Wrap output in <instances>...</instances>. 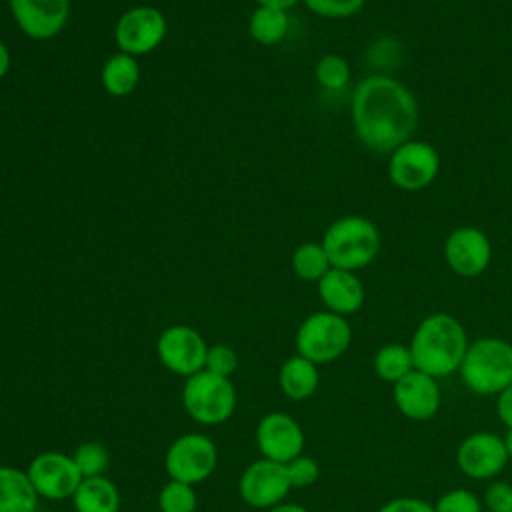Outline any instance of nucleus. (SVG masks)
Returning <instances> with one entry per match:
<instances>
[{
	"label": "nucleus",
	"instance_id": "f257e3e1",
	"mask_svg": "<svg viewBox=\"0 0 512 512\" xmlns=\"http://www.w3.org/2000/svg\"><path fill=\"white\" fill-rule=\"evenodd\" d=\"M352 128L358 142L376 154H390L402 142L414 138L420 108L414 92L392 74L362 78L350 102Z\"/></svg>",
	"mask_w": 512,
	"mask_h": 512
},
{
	"label": "nucleus",
	"instance_id": "f03ea898",
	"mask_svg": "<svg viewBox=\"0 0 512 512\" xmlns=\"http://www.w3.org/2000/svg\"><path fill=\"white\" fill-rule=\"evenodd\" d=\"M468 344V332L456 316L432 312L418 322L408 348L416 370L444 378L460 370Z\"/></svg>",
	"mask_w": 512,
	"mask_h": 512
},
{
	"label": "nucleus",
	"instance_id": "7ed1b4c3",
	"mask_svg": "<svg viewBox=\"0 0 512 512\" xmlns=\"http://www.w3.org/2000/svg\"><path fill=\"white\" fill-rule=\"evenodd\" d=\"M322 246L332 268L358 272L376 260L382 248V236L370 218L362 214H346L326 228Z\"/></svg>",
	"mask_w": 512,
	"mask_h": 512
},
{
	"label": "nucleus",
	"instance_id": "20e7f679",
	"mask_svg": "<svg viewBox=\"0 0 512 512\" xmlns=\"http://www.w3.org/2000/svg\"><path fill=\"white\" fill-rule=\"evenodd\" d=\"M458 374L472 394L498 396L512 382V342L500 336L472 340Z\"/></svg>",
	"mask_w": 512,
	"mask_h": 512
},
{
	"label": "nucleus",
	"instance_id": "39448f33",
	"mask_svg": "<svg viewBox=\"0 0 512 512\" xmlns=\"http://www.w3.org/2000/svg\"><path fill=\"white\" fill-rule=\"evenodd\" d=\"M296 354L314 364H328L338 360L352 344V326L346 316L330 310H320L306 316L294 336Z\"/></svg>",
	"mask_w": 512,
	"mask_h": 512
},
{
	"label": "nucleus",
	"instance_id": "423d86ee",
	"mask_svg": "<svg viewBox=\"0 0 512 512\" xmlns=\"http://www.w3.org/2000/svg\"><path fill=\"white\" fill-rule=\"evenodd\" d=\"M182 406L186 414L204 426L226 422L236 410V390L230 378L200 370L186 378L182 388Z\"/></svg>",
	"mask_w": 512,
	"mask_h": 512
},
{
	"label": "nucleus",
	"instance_id": "0eeeda50",
	"mask_svg": "<svg viewBox=\"0 0 512 512\" xmlns=\"http://www.w3.org/2000/svg\"><path fill=\"white\" fill-rule=\"evenodd\" d=\"M440 166L442 160L434 144L410 138L388 154L386 172L396 190L420 192L436 182Z\"/></svg>",
	"mask_w": 512,
	"mask_h": 512
},
{
	"label": "nucleus",
	"instance_id": "6e6552de",
	"mask_svg": "<svg viewBox=\"0 0 512 512\" xmlns=\"http://www.w3.org/2000/svg\"><path fill=\"white\" fill-rule=\"evenodd\" d=\"M218 464L216 444L198 432L176 438L166 450L164 466L170 480L184 484H198L212 476Z\"/></svg>",
	"mask_w": 512,
	"mask_h": 512
},
{
	"label": "nucleus",
	"instance_id": "1a4fd4ad",
	"mask_svg": "<svg viewBox=\"0 0 512 512\" xmlns=\"http://www.w3.org/2000/svg\"><path fill=\"white\" fill-rule=\"evenodd\" d=\"M442 256L456 276L476 278L484 274L492 262V242L486 232L476 226H458L448 232Z\"/></svg>",
	"mask_w": 512,
	"mask_h": 512
},
{
	"label": "nucleus",
	"instance_id": "9d476101",
	"mask_svg": "<svg viewBox=\"0 0 512 512\" xmlns=\"http://www.w3.org/2000/svg\"><path fill=\"white\" fill-rule=\"evenodd\" d=\"M508 462L502 436L490 430L468 434L456 448V466L470 480H494Z\"/></svg>",
	"mask_w": 512,
	"mask_h": 512
},
{
	"label": "nucleus",
	"instance_id": "9b49d317",
	"mask_svg": "<svg viewBox=\"0 0 512 512\" xmlns=\"http://www.w3.org/2000/svg\"><path fill=\"white\" fill-rule=\"evenodd\" d=\"M166 18L158 8L134 6L126 10L114 28V40L120 52L142 56L158 48L166 36Z\"/></svg>",
	"mask_w": 512,
	"mask_h": 512
},
{
	"label": "nucleus",
	"instance_id": "f8f14e48",
	"mask_svg": "<svg viewBox=\"0 0 512 512\" xmlns=\"http://www.w3.org/2000/svg\"><path fill=\"white\" fill-rule=\"evenodd\" d=\"M206 352L208 344L204 342L200 332L184 324L166 328L156 342V354L162 366L184 378H190L196 372L204 370Z\"/></svg>",
	"mask_w": 512,
	"mask_h": 512
},
{
	"label": "nucleus",
	"instance_id": "ddd939ff",
	"mask_svg": "<svg viewBox=\"0 0 512 512\" xmlns=\"http://www.w3.org/2000/svg\"><path fill=\"white\" fill-rule=\"evenodd\" d=\"M36 492L46 500L72 498L84 480L74 458L62 452H40L26 468Z\"/></svg>",
	"mask_w": 512,
	"mask_h": 512
},
{
	"label": "nucleus",
	"instance_id": "4468645a",
	"mask_svg": "<svg viewBox=\"0 0 512 512\" xmlns=\"http://www.w3.org/2000/svg\"><path fill=\"white\" fill-rule=\"evenodd\" d=\"M292 490L286 464L260 458L252 462L238 480L240 498L254 508H272Z\"/></svg>",
	"mask_w": 512,
	"mask_h": 512
},
{
	"label": "nucleus",
	"instance_id": "2eb2a0df",
	"mask_svg": "<svg viewBox=\"0 0 512 512\" xmlns=\"http://www.w3.org/2000/svg\"><path fill=\"white\" fill-rule=\"evenodd\" d=\"M306 444L302 426L286 412H268L256 426V446L262 458L288 464Z\"/></svg>",
	"mask_w": 512,
	"mask_h": 512
},
{
	"label": "nucleus",
	"instance_id": "dca6fc26",
	"mask_svg": "<svg viewBox=\"0 0 512 512\" xmlns=\"http://www.w3.org/2000/svg\"><path fill=\"white\" fill-rule=\"evenodd\" d=\"M392 400L404 418L426 422L438 414L442 390L438 378L414 368L410 374L392 384Z\"/></svg>",
	"mask_w": 512,
	"mask_h": 512
},
{
	"label": "nucleus",
	"instance_id": "f3484780",
	"mask_svg": "<svg viewBox=\"0 0 512 512\" xmlns=\"http://www.w3.org/2000/svg\"><path fill=\"white\" fill-rule=\"evenodd\" d=\"M18 28L32 40L54 38L68 22L70 0H8Z\"/></svg>",
	"mask_w": 512,
	"mask_h": 512
},
{
	"label": "nucleus",
	"instance_id": "a211bd4d",
	"mask_svg": "<svg viewBox=\"0 0 512 512\" xmlns=\"http://www.w3.org/2000/svg\"><path fill=\"white\" fill-rule=\"evenodd\" d=\"M316 284L322 304L334 314L350 316L364 306L366 288L360 276L352 270L330 268Z\"/></svg>",
	"mask_w": 512,
	"mask_h": 512
},
{
	"label": "nucleus",
	"instance_id": "6ab92c4d",
	"mask_svg": "<svg viewBox=\"0 0 512 512\" xmlns=\"http://www.w3.org/2000/svg\"><path fill=\"white\" fill-rule=\"evenodd\" d=\"M320 384V370L318 364L312 360L294 354L284 360L278 372V386L282 394L294 402L310 398Z\"/></svg>",
	"mask_w": 512,
	"mask_h": 512
},
{
	"label": "nucleus",
	"instance_id": "aec40b11",
	"mask_svg": "<svg viewBox=\"0 0 512 512\" xmlns=\"http://www.w3.org/2000/svg\"><path fill=\"white\" fill-rule=\"evenodd\" d=\"M38 492L28 472L0 466V512H36Z\"/></svg>",
	"mask_w": 512,
	"mask_h": 512
},
{
	"label": "nucleus",
	"instance_id": "412c9836",
	"mask_svg": "<svg viewBox=\"0 0 512 512\" xmlns=\"http://www.w3.org/2000/svg\"><path fill=\"white\" fill-rule=\"evenodd\" d=\"M72 502L76 512H120V490L106 476L84 478Z\"/></svg>",
	"mask_w": 512,
	"mask_h": 512
},
{
	"label": "nucleus",
	"instance_id": "4be33fe9",
	"mask_svg": "<svg viewBox=\"0 0 512 512\" xmlns=\"http://www.w3.org/2000/svg\"><path fill=\"white\" fill-rule=\"evenodd\" d=\"M102 86L110 96H128L140 80V66L136 56L126 52L112 54L102 66Z\"/></svg>",
	"mask_w": 512,
	"mask_h": 512
},
{
	"label": "nucleus",
	"instance_id": "5701e85b",
	"mask_svg": "<svg viewBox=\"0 0 512 512\" xmlns=\"http://www.w3.org/2000/svg\"><path fill=\"white\" fill-rule=\"evenodd\" d=\"M288 28H290L288 10L274 8V6H258L250 14L248 32L262 46H274L282 42L288 34Z\"/></svg>",
	"mask_w": 512,
	"mask_h": 512
},
{
	"label": "nucleus",
	"instance_id": "b1692460",
	"mask_svg": "<svg viewBox=\"0 0 512 512\" xmlns=\"http://www.w3.org/2000/svg\"><path fill=\"white\" fill-rule=\"evenodd\" d=\"M372 366L380 380L394 384L414 370V360H412L408 344L390 342L376 350Z\"/></svg>",
	"mask_w": 512,
	"mask_h": 512
},
{
	"label": "nucleus",
	"instance_id": "393cba45",
	"mask_svg": "<svg viewBox=\"0 0 512 512\" xmlns=\"http://www.w3.org/2000/svg\"><path fill=\"white\" fill-rule=\"evenodd\" d=\"M294 274L304 282H318L330 268V258L322 242H302L290 258Z\"/></svg>",
	"mask_w": 512,
	"mask_h": 512
},
{
	"label": "nucleus",
	"instance_id": "a878e982",
	"mask_svg": "<svg viewBox=\"0 0 512 512\" xmlns=\"http://www.w3.org/2000/svg\"><path fill=\"white\" fill-rule=\"evenodd\" d=\"M316 82L326 90H342L348 86L352 70L344 56L340 54H324L318 58L314 66Z\"/></svg>",
	"mask_w": 512,
	"mask_h": 512
},
{
	"label": "nucleus",
	"instance_id": "bb28decb",
	"mask_svg": "<svg viewBox=\"0 0 512 512\" xmlns=\"http://www.w3.org/2000/svg\"><path fill=\"white\" fill-rule=\"evenodd\" d=\"M196 504L194 486L178 480H168L158 494L160 512H194Z\"/></svg>",
	"mask_w": 512,
	"mask_h": 512
},
{
	"label": "nucleus",
	"instance_id": "cd10ccee",
	"mask_svg": "<svg viewBox=\"0 0 512 512\" xmlns=\"http://www.w3.org/2000/svg\"><path fill=\"white\" fill-rule=\"evenodd\" d=\"M82 478H94L104 476V470L108 468V450L100 442H82L74 454H72Z\"/></svg>",
	"mask_w": 512,
	"mask_h": 512
},
{
	"label": "nucleus",
	"instance_id": "c85d7f7f",
	"mask_svg": "<svg viewBox=\"0 0 512 512\" xmlns=\"http://www.w3.org/2000/svg\"><path fill=\"white\" fill-rule=\"evenodd\" d=\"M434 512H484L482 498L468 488H452L438 496Z\"/></svg>",
	"mask_w": 512,
	"mask_h": 512
},
{
	"label": "nucleus",
	"instance_id": "c756f323",
	"mask_svg": "<svg viewBox=\"0 0 512 512\" xmlns=\"http://www.w3.org/2000/svg\"><path fill=\"white\" fill-rule=\"evenodd\" d=\"M302 2L312 14L322 18H332V20L356 16L366 4V0H302Z\"/></svg>",
	"mask_w": 512,
	"mask_h": 512
},
{
	"label": "nucleus",
	"instance_id": "7c9ffc66",
	"mask_svg": "<svg viewBox=\"0 0 512 512\" xmlns=\"http://www.w3.org/2000/svg\"><path fill=\"white\" fill-rule=\"evenodd\" d=\"M238 366V356L228 344H212L206 352V364L204 370L230 378Z\"/></svg>",
	"mask_w": 512,
	"mask_h": 512
},
{
	"label": "nucleus",
	"instance_id": "2f4dec72",
	"mask_svg": "<svg viewBox=\"0 0 512 512\" xmlns=\"http://www.w3.org/2000/svg\"><path fill=\"white\" fill-rule=\"evenodd\" d=\"M292 488H308L320 478V466L312 456L300 454L286 464Z\"/></svg>",
	"mask_w": 512,
	"mask_h": 512
},
{
	"label": "nucleus",
	"instance_id": "473e14b6",
	"mask_svg": "<svg viewBox=\"0 0 512 512\" xmlns=\"http://www.w3.org/2000/svg\"><path fill=\"white\" fill-rule=\"evenodd\" d=\"M482 504L486 512H512L510 480H492L482 494Z\"/></svg>",
	"mask_w": 512,
	"mask_h": 512
},
{
	"label": "nucleus",
	"instance_id": "72a5a7b5",
	"mask_svg": "<svg viewBox=\"0 0 512 512\" xmlns=\"http://www.w3.org/2000/svg\"><path fill=\"white\" fill-rule=\"evenodd\" d=\"M378 512H434V504L418 496H396L384 502Z\"/></svg>",
	"mask_w": 512,
	"mask_h": 512
},
{
	"label": "nucleus",
	"instance_id": "f704fd0d",
	"mask_svg": "<svg viewBox=\"0 0 512 512\" xmlns=\"http://www.w3.org/2000/svg\"><path fill=\"white\" fill-rule=\"evenodd\" d=\"M496 414L506 428H512V382L496 396Z\"/></svg>",
	"mask_w": 512,
	"mask_h": 512
},
{
	"label": "nucleus",
	"instance_id": "c9c22d12",
	"mask_svg": "<svg viewBox=\"0 0 512 512\" xmlns=\"http://www.w3.org/2000/svg\"><path fill=\"white\" fill-rule=\"evenodd\" d=\"M266 512H308V508H304L302 504H294V502H280V504L268 508Z\"/></svg>",
	"mask_w": 512,
	"mask_h": 512
},
{
	"label": "nucleus",
	"instance_id": "e433bc0d",
	"mask_svg": "<svg viewBox=\"0 0 512 512\" xmlns=\"http://www.w3.org/2000/svg\"><path fill=\"white\" fill-rule=\"evenodd\" d=\"M8 68H10V52L6 44L0 40V80L8 74Z\"/></svg>",
	"mask_w": 512,
	"mask_h": 512
},
{
	"label": "nucleus",
	"instance_id": "4c0bfd02",
	"mask_svg": "<svg viewBox=\"0 0 512 512\" xmlns=\"http://www.w3.org/2000/svg\"><path fill=\"white\" fill-rule=\"evenodd\" d=\"M254 2H258V6H274V8L290 10L300 0H254Z\"/></svg>",
	"mask_w": 512,
	"mask_h": 512
},
{
	"label": "nucleus",
	"instance_id": "58836bf2",
	"mask_svg": "<svg viewBox=\"0 0 512 512\" xmlns=\"http://www.w3.org/2000/svg\"><path fill=\"white\" fill-rule=\"evenodd\" d=\"M502 440H504V448H506V454H508V458L512 460V428H506V434L502 436Z\"/></svg>",
	"mask_w": 512,
	"mask_h": 512
},
{
	"label": "nucleus",
	"instance_id": "ea45409f",
	"mask_svg": "<svg viewBox=\"0 0 512 512\" xmlns=\"http://www.w3.org/2000/svg\"><path fill=\"white\" fill-rule=\"evenodd\" d=\"M510 484H512V476H510Z\"/></svg>",
	"mask_w": 512,
	"mask_h": 512
}]
</instances>
